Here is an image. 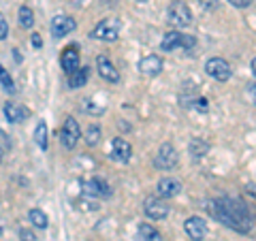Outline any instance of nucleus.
I'll list each match as a JSON object with an SVG mask.
<instances>
[{
	"label": "nucleus",
	"instance_id": "nucleus-1",
	"mask_svg": "<svg viewBox=\"0 0 256 241\" xmlns=\"http://www.w3.org/2000/svg\"><path fill=\"white\" fill-rule=\"evenodd\" d=\"M207 210L218 222H222L224 226H230L237 232H248L252 230L256 216L252 210L248 207L242 198H230V196H222L216 198L207 205Z\"/></svg>",
	"mask_w": 256,
	"mask_h": 241
},
{
	"label": "nucleus",
	"instance_id": "nucleus-2",
	"mask_svg": "<svg viewBox=\"0 0 256 241\" xmlns=\"http://www.w3.org/2000/svg\"><path fill=\"white\" fill-rule=\"evenodd\" d=\"M196 47V38L190 36V34H182L178 30H171L166 32L160 41V50L162 52H175V50H186V52H192Z\"/></svg>",
	"mask_w": 256,
	"mask_h": 241
},
{
	"label": "nucleus",
	"instance_id": "nucleus-3",
	"mask_svg": "<svg viewBox=\"0 0 256 241\" xmlns=\"http://www.w3.org/2000/svg\"><path fill=\"white\" fill-rule=\"evenodd\" d=\"M90 36L96 41H105V43H114L120 36V20L116 18H105L102 22H98L94 26V30L90 32Z\"/></svg>",
	"mask_w": 256,
	"mask_h": 241
},
{
	"label": "nucleus",
	"instance_id": "nucleus-4",
	"mask_svg": "<svg viewBox=\"0 0 256 241\" xmlns=\"http://www.w3.org/2000/svg\"><path fill=\"white\" fill-rule=\"evenodd\" d=\"M166 18L175 28H186L192 24V11L184 0H171L169 9H166Z\"/></svg>",
	"mask_w": 256,
	"mask_h": 241
},
{
	"label": "nucleus",
	"instance_id": "nucleus-5",
	"mask_svg": "<svg viewBox=\"0 0 256 241\" xmlns=\"http://www.w3.org/2000/svg\"><path fill=\"white\" fill-rule=\"evenodd\" d=\"M178 160H180V156H178V152H175V148L171 143H162L154 158V166L160 168V171H171V168L178 166Z\"/></svg>",
	"mask_w": 256,
	"mask_h": 241
},
{
	"label": "nucleus",
	"instance_id": "nucleus-6",
	"mask_svg": "<svg viewBox=\"0 0 256 241\" xmlns=\"http://www.w3.org/2000/svg\"><path fill=\"white\" fill-rule=\"evenodd\" d=\"M143 212H146L150 220H164L169 216L171 207L164 203L162 196H148L143 200Z\"/></svg>",
	"mask_w": 256,
	"mask_h": 241
},
{
	"label": "nucleus",
	"instance_id": "nucleus-7",
	"mask_svg": "<svg viewBox=\"0 0 256 241\" xmlns=\"http://www.w3.org/2000/svg\"><path fill=\"white\" fill-rule=\"evenodd\" d=\"M205 73L216 82H228L233 70H230V64L224 58H210L205 62Z\"/></svg>",
	"mask_w": 256,
	"mask_h": 241
},
{
	"label": "nucleus",
	"instance_id": "nucleus-8",
	"mask_svg": "<svg viewBox=\"0 0 256 241\" xmlns=\"http://www.w3.org/2000/svg\"><path fill=\"white\" fill-rule=\"evenodd\" d=\"M79 139H82V128H79L77 120H75V118H66V120H64L62 130H60V141H62V146L66 148V150H73V148L77 146Z\"/></svg>",
	"mask_w": 256,
	"mask_h": 241
},
{
	"label": "nucleus",
	"instance_id": "nucleus-9",
	"mask_svg": "<svg viewBox=\"0 0 256 241\" xmlns=\"http://www.w3.org/2000/svg\"><path fill=\"white\" fill-rule=\"evenodd\" d=\"M75 28H77V22L70 18V15H56V18L52 20V34L56 38L70 34Z\"/></svg>",
	"mask_w": 256,
	"mask_h": 241
},
{
	"label": "nucleus",
	"instance_id": "nucleus-10",
	"mask_svg": "<svg viewBox=\"0 0 256 241\" xmlns=\"http://www.w3.org/2000/svg\"><path fill=\"white\" fill-rule=\"evenodd\" d=\"M184 228H186V235L194 241H203L207 237V224L203 218H198V216H192L184 222Z\"/></svg>",
	"mask_w": 256,
	"mask_h": 241
},
{
	"label": "nucleus",
	"instance_id": "nucleus-11",
	"mask_svg": "<svg viewBox=\"0 0 256 241\" xmlns=\"http://www.w3.org/2000/svg\"><path fill=\"white\" fill-rule=\"evenodd\" d=\"M96 70H98V75L109 84H118L120 82L118 68L114 66V62H111L107 56H98V58H96Z\"/></svg>",
	"mask_w": 256,
	"mask_h": 241
},
{
	"label": "nucleus",
	"instance_id": "nucleus-12",
	"mask_svg": "<svg viewBox=\"0 0 256 241\" xmlns=\"http://www.w3.org/2000/svg\"><path fill=\"white\" fill-rule=\"evenodd\" d=\"M111 158L116 160V162H128L132 156V148L130 143H128L126 139H122V136H116L114 143H111Z\"/></svg>",
	"mask_w": 256,
	"mask_h": 241
},
{
	"label": "nucleus",
	"instance_id": "nucleus-13",
	"mask_svg": "<svg viewBox=\"0 0 256 241\" xmlns=\"http://www.w3.org/2000/svg\"><path fill=\"white\" fill-rule=\"evenodd\" d=\"M60 64H62V68H64V73L66 75H70L73 70H77L79 68V47L77 45H68L60 56Z\"/></svg>",
	"mask_w": 256,
	"mask_h": 241
},
{
	"label": "nucleus",
	"instance_id": "nucleus-14",
	"mask_svg": "<svg viewBox=\"0 0 256 241\" xmlns=\"http://www.w3.org/2000/svg\"><path fill=\"white\" fill-rule=\"evenodd\" d=\"M84 190H86V194H90V196H98V198H109L111 196L109 184L105 180H98V178L84 182Z\"/></svg>",
	"mask_w": 256,
	"mask_h": 241
},
{
	"label": "nucleus",
	"instance_id": "nucleus-15",
	"mask_svg": "<svg viewBox=\"0 0 256 241\" xmlns=\"http://www.w3.org/2000/svg\"><path fill=\"white\" fill-rule=\"evenodd\" d=\"M182 192V182L175 178H162L158 182V194L162 198H175Z\"/></svg>",
	"mask_w": 256,
	"mask_h": 241
},
{
	"label": "nucleus",
	"instance_id": "nucleus-16",
	"mask_svg": "<svg viewBox=\"0 0 256 241\" xmlns=\"http://www.w3.org/2000/svg\"><path fill=\"white\" fill-rule=\"evenodd\" d=\"M162 68H164V64L162 60L158 58V56H146V58H141L139 62V70L143 75H148V77H156L162 73Z\"/></svg>",
	"mask_w": 256,
	"mask_h": 241
},
{
	"label": "nucleus",
	"instance_id": "nucleus-17",
	"mask_svg": "<svg viewBox=\"0 0 256 241\" xmlns=\"http://www.w3.org/2000/svg\"><path fill=\"white\" fill-rule=\"evenodd\" d=\"M2 111H4V118L9 120V122H13V124H20L30 116V111L26 107L18 105V102H4Z\"/></svg>",
	"mask_w": 256,
	"mask_h": 241
},
{
	"label": "nucleus",
	"instance_id": "nucleus-18",
	"mask_svg": "<svg viewBox=\"0 0 256 241\" xmlns=\"http://www.w3.org/2000/svg\"><path fill=\"white\" fill-rule=\"evenodd\" d=\"M88 77H90V68L88 66H79L77 70L68 75V86L70 88H84L88 84Z\"/></svg>",
	"mask_w": 256,
	"mask_h": 241
},
{
	"label": "nucleus",
	"instance_id": "nucleus-19",
	"mask_svg": "<svg viewBox=\"0 0 256 241\" xmlns=\"http://www.w3.org/2000/svg\"><path fill=\"white\" fill-rule=\"evenodd\" d=\"M207 152H210V143H207L205 139H192L190 141V154H192V158L194 160H201Z\"/></svg>",
	"mask_w": 256,
	"mask_h": 241
},
{
	"label": "nucleus",
	"instance_id": "nucleus-20",
	"mask_svg": "<svg viewBox=\"0 0 256 241\" xmlns=\"http://www.w3.org/2000/svg\"><path fill=\"white\" fill-rule=\"evenodd\" d=\"M28 220L32 222V226H36V228H47V224H50V218H47V214L43 210H30Z\"/></svg>",
	"mask_w": 256,
	"mask_h": 241
},
{
	"label": "nucleus",
	"instance_id": "nucleus-21",
	"mask_svg": "<svg viewBox=\"0 0 256 241\" xmlns=\"http://www.w3.org/2000/svg\"><path fill=\"white\" fill-rule=\"evenodd\" d=\"M18 15H20V26L22 28L30 30L32 26H34V11H32L30 6H26V4L20 6V13Z\"/></svg>",
	"mask_w": 256,
	"mask_h": 241
},
{
	"label": "nucleus",
	"instance_id": "nucleus-22",
	"mask_svg": "<svg viewBox=\"0 0 256 241\" xmlns=\"http://www.w3.org/2000/svg\"><path fill=\"white\" fill-rule=\"evenodd\" d=\"M34 141L41 150H47V124L45 122H38L34 128Z\"/></svg>",
	"mask_w": 256,
	"mask_h": 241
},
{
	"label": "nucleus",
	"instance_id": "nucleus-23",
	"mask_svg": "<svg viewBox=\"0 0 256 241\" xmlns=\"http://www.w3.org/2000/svg\"><path fill=\"white\" fill-rule=\"evenodd\" d=\"M100 141V126L98 124H90L86 130V143L88 146H96Z\"/></svg>",
	"mask_w": 256,
	"mask_h": 241
},
{
	"label": "nucleus",
	"instance_id": "nucleus-24",
	"mask_svg": "<svg viewBox=\"0 0 256 241\" xmlns=\"http://www.w3.org/2000/svg\"><path fill=\"white\" fill-rule=\"evenodd\" d=\"M0 86H2L6 92H11V94L15 92V86H13V77H11L9 73H6V68L2 66V64H0Z\"/></svg>",
	"mask_w": 256,
	"mask_h": 241
},
{
	"label": "nucleus",
	"instance_id": "nucleus-25",
	"mask_svg": "<svg viewBox=\"0 0 256 241\" xmlns=\"http://www.w3.org/2000/svg\"><path fill=\"white\" fill-rule=\"evenodd\" d=\"M9 36V22L2 13H0V41H4V38Z\"/></svg>",
	"mask_w": 256,
	"mask_h": 241
},
{
	"label": "nucleus",
	"instance_id": "nucleus-26",
	"mask_svg": "<svg viewBox=\"0 0 256 241\" xmlns=\"http://www.w3.org/2000/svg\"><path fill=\"white\" fill-rule=\"evenodd\" d=\"M154 230H156V228H154V226H150V224H141V226H139V237H141V239H146V237H150Z\"/></svg>",
	"mask_w": 256,
	"mask_h": 241
},
{
	"label": "nucleus",
	"instance_id": "nucleus-27",
	"mask_svg": "<svg viewBox=\"0 0 256 241\" xmlns=\"http://www.w3.org/2000/svg\"><path fill=\"white\" fill-rule=\"evenodd\" d=\"M20 239H22V241H36L34 232H32V230H26V228H22V230H20Z\"/></svg>",
	"mask_w": 256,
	"mask_h": 241
},
{
	"label": "nucleus",
	"instance_id": "nucleus-28",
	"mask_svg": "<svg viewBox=\"0 0 256 241\" xmlns=\"http://www.w3.org/2000/svg\"><path fill=\"white\" fill-rule=\"evenodd\" d=\"M201 6L205 11H214L218 9V0H201Z\"/></svg>",
	"mask_w": 256,
	"mask_h": 241
},
{
	"label": "nucleus",
	"instance_id": "nucleus-29",
	"mask_svg": "<svg viewBox=\"0 0 256 241\" xmlns=\"http://www.w3.org/2000/svg\"><path fill=\"white\" fill-rule=\"evenodd\" d=\"M233 6H237V9H248V6L252 4V0H228Z\"/></svg>",
	"mask_w": 256,
	"mask_h": 241
},
{
	"label": "nucleus",
	"instance_id": "nucleus-30",
	"mask_svg": "<svg viewBox=\"0 0 256 241\" xmlns=\"http://www.w3.org/2000/svg\"><path fill=\"white\" fill-rule=\"evenodd\" d=\"M143 241H162V235H160V232H158V230H154V232H152V235H150V237H146V239H143Z\"/></svg>",
	"mask_w": 256,
	"mask_h": 241
},
{
	"label": "nucleus",
	"instance_id": "nucleus-31",
	"mask_svg": "<svg viewBox=\"0 0 256 241\" xmlns=\"http://www.w3.org/2000/svg\"><path fill=\"white\" fill-rule=\"evenodd\" d=\"M248 94H250V98H252V102L256 105V84H252L250 88H248Z\"/></svg>",
	"mask_w": 256,
	"mask_h": 241
},
{
	"label": "nucleus",
	"instance_id": "nucleus-32",
	"mask_svg": "<svg viewBox=\"0 0 256 241\" xmlns=\"http://www.w3.org/2000/svg\"><path fill=\"white\" fill-rule=\"evenodd\" d=\"M41 45H43L41 36H38V34H32V47H36V50H38V47H41Z\"/></svg>",
	"mask_w": 256,
	"mask_h": 241
},
{
	"label": "nucleus",
	"instance_id": "nucleus-33",
	"mask_svg": "<svg viewBox=\"0 0 256 241\" xmlns=\"http://www.w3.org/2000/svg\"><path fill=\"white\" fill-rule=\"evenodd\" d=\"M13 56H15V60H18V62H22V56H20L18 50H13Z\"/></svg>",
	"mask_w": 256,
	"mask_h": 241
},
{
	"label": "nucleus",
	"instance_id": "nucleus-34",
	"mask_svg": "<svg viewBox=\"0 0 256 241\" xmlns=\"http://www.w3.org/2000/svg\"><path fill=\"white\" fill-rule=\"evenodd\" d=\"M2 158H4V148L0 146V164H2Z\"/></svg>",
	"mask_w": 256,
	"mask_h": 241
},
{
	"label": "nucleus",
	"instance_id": "nucleus-35",
	"mask_svg": "<svg viewBox=\"0 0 256 241\" xmlns=\"http://www.w3.org/2000/svg\"><path fill=\"white\" fill-rule=\"evenodd\" d=\"M252 73H254V77H256V58L252 60Z\"/></svg>",
	"mask_w": 256,
	"mask_h": 241
},
{
	"label": "nucleus",
	"instance_id": "nucleus-36",
	"mask_svg": "<svg viewBox=\"0 0 256 241\" xmlns=\"http://www.w3.org/2000/svg\"><path fill=\"white\" fill-rule=\"evenodd\" d=\"M137 2H148V0H137Z\"/></svg>",
	"mask_w": 256,
	"mask_h": 241
}]
</instances>
